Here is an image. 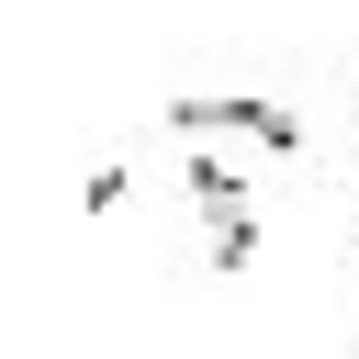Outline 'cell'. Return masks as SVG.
Returning <instances> with one entry per match:
<instances>
[{
  "instance_id": "cell-1",
  "label": "cell",
  "mask_w": 359,
  "mask_h": 359,
  "mask_svg": "<svg viewBox=\"0 0 359 359\" xmlns=\"http://www.w3.org/2000/svg\"><path fill=\"white\" fill-rule=\"evenodd\" d=\"M168 135H180L191 157H224V168H269V157L303 146V123H292L280 101H180Z\"/></svg>"
}]
</instances>
